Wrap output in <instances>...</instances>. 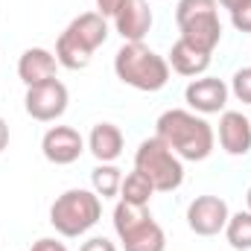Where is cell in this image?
Returning a JSON list of instances; mask_svg holds the SVG:
<instances>
[{"instance_id": "cell-1", "label": "cell", "mask_w": 251, "mask_h": 251, "mask_svg": "<svg viewBox=\"0 0 251 251\" xmlns=\"http://www.w3.org/2000/svg\"><path fill=\"white\" fill-rule=\"evenodd\" d=\"M155 137H161L181 161H204L213 152L216 134L201 114L187 108H170L158 117Z\"/></svg>"}, {"instance_id": "cell-2", "label": "cell", "mask_w": 251, "mask_h": 251, "mask_svg": "<svg viewBox=\"0 0 251 251\" xmlns=\"http://www.w3.org/2000/svg\"><path fill=\"white\" fill-rule=\"evenodd\" d=\"M108 41V18H102L97 9L82 12L67 24L59 41H56V62L67 70H85L91 56Z\"/></svg>"}, {"instance_id": "cell-3", "label": "cell", "mask_w": 251, "mask_h": 251, "mask_svg": "<svg viewBox=\"0 0 251 251\" xmlns=\"http://www.w3.org/2000/svg\"><path fill=\"white\" fill-rule=\"evenodd\" d=\"M114 73L117 79L143 94H155L167 88L170 82V64L164 56H158L143 41H123V47L114 56Z\"/></svg>"}, {"instance_id": "cell-4", "label": "cell", "mask_w": 251, "mask_h": 251, "mask_svg": "<svg viewBox=\"0 0 251 251\" xmlns=\"http://www.w3.org/2000/svg\"><path fill=\"white\" fill-rule=\"evenodd\" d=\"M102 216V199L94 190H64L62 196L50 204V225L62 237H82L88 234Z\"/></svg>"}, {"instance_id": "cell-5", "label": "cell", "mask_w": 251, "mask_h": 251, "mask_svg": "<svg viewBox=\"0 0 251 251\" xmlns=\"http://www.w3.org/2000/svg\"><path fill=\"white\" fill-rule=\"evenodd\" d=\"M134 170L149 178L155 193H173L184 184V161L161 137H146L137 146Z\"/></svg>"}, {"instance_id": "cell-6", "label": "cell", "mask_w": 251, "mask_h": 251, "mask_svg": "<svg viewBox=\"0 0 251 251\" xmlns=\"http://www.w3.org/2000/svg\"><path fill=\"white\" fill-rule=\"evenodd\" d=\"M114 231H117L126 251H164L167 249L164 228L152 219L149 207H143V204L117 201V207H114Z\"/></svg>"}, {"instance_id": "cell-7", "label": "cell", "mask_w": 251, "mask_h": 251, "mask_svg": "<svg viewBox=\"0 0 251 251\" xmlns=\"http://www.w3.org/2000/svg\"><path fill=\"white\" fill-rule=\"evenodd\" d=\"M176 24L181 29V41H187L190 47H196L201 53L213 56V50L222 41V24H219V15H216V6L201 9V12H190L184 18H176Z\"/></svg>"}, {"instance_id": "cell-8", "label": "cell", "mask_w": 251, "mask_h": 251, "mask_svg": "<svg viewBox=\"0 0 251 251\" xmlns=\"http://www.w3.org/2000/svg\"><path fill=\"white\" fill-rule=\"evenodd\" d=\"M67 102H70V94L59 79L53 82H44V85H32L26 88V97H24V108L32 120L38 123H53L59 120L64 111H67Z\"/></svg>"}, {"instance_id": "cell-9", "label": "cell", "mask_w": 251, "mask_h": 251, "mask_svg": "<svg viewBox=\"0 0 251 251\" xmlns=\"http://www.w3.org/2000/svg\"><path fill=\"white\" fill-rule=\"evenodd\" d=\"M228 201L219 196H196L187 204V225L199 237H216L228 225Z\"/></svg>"}, {"instance_id": "cell-10", "label": "cell", "mask_w": 251, "mask_h": 251, "mask_svg": "<svg viewBox=\"0 0 251 251\" xmlns=\"http://www.w3.org/2000/svg\"><path fill=\"white\" fill-rule=\"evenodd\" d=\"M228 94L231 88L216 79V76H196L184 88V102L190 105V111L196 114H222L225 105H228Z\"/></svg>"}, {"instance_id": "cell-11", "label": "cell", "mask_w": 251, "mask_h": 251, "mask_svg": "<svg viewBox=\"0 0 251 251\" xmlns=\"http://www.w3.org/2000/svg\"><path fill=\"white\" fill-rule=\"evenodd\" d=\"M41 152H44V158H47L50 164L67 167V164H73V161L82 158V152H85V137H82L73 126H53V128H47L44 137H41Z\"/></svg>"}, {"instance_id": "cell-12", "label": "cell", "mask_w": 251, "mask_h": 251, "mask_svg": "<svg viewBox=\"0 0 251 251\" xmlns=\"http://www.w3.org/2000/svg\"><path fill=\"white\" fill-rule=\"evenodd\" d=\"M111 21L123 41H143L152 29V9L146 0H123Z\"/></svg>"}, {"instance_id": "cell-13", "label": "cell", "mask_w": 251, "mask_h": 251, "mask_svg": "<svg viewBox=\"0 0 251 251\" xmlns=\"http://www.w3.org/2000/svg\"><path fill=\"white\" fill-rule=\"evenodd\" d=\"M56 70H59V62H56V53L44 50V47H29L21 53L18 59V76L26 88L32 85H44V82H53L56 79Z\"/></svg>"}, {"instance_id": "cell-14", "label": "cell", "mask_w": 251, "mask_h": 251, "mask_svg": "<svg viewBox=\"0 0 251 251\" xmlns=\"http://www.w3.org/2000/svg\"><path fill=\"white\" fill-rule=\"evenodd\" d=\"M219 143L234 158L251 152V120L243 111H222V117H219Z\"/></svg>"}, {"instance_id": "cell-15", "label": "cell", "mask_w": 251, "mask_h": 251, "mask_svg": "<svg viewBox=\"0 0 251 251\" xmlns=\"http://www.w3.org/2000/svg\"><path fill=\"white\" fill-rule=\"evenodd\" d=\"M123 131L114 123H97L88 134V149L100 164H114L123 155Z\"/></svg>"}, {"instance_id": "cell-16", "label": "cell", "mask_w": 251, "mask_h": 251, "mask_svg": "<svg viewBox=\"0 0 251 251\" xmlns=\"http://www.w3.org/2000/svg\"><path fill=\"white\" fill-rule=\"evenodd\" d=\"M167 64H170L178 76H201V73L210 67V53H201V50L190 47L187 41L178 38V41L170 47Z\"/></svg>"}, {"instance_id": "cell-17", "label": "cell", "mask_w": 251, "mask_h": 251, "mask_svg": "<svg viewBox=\"0 0 251 251\" xmlns=\"http://www.w3.org/2000/svg\"><path fill=\"white\" fill-rule=\"evenodd\" d=\"M120 184H123V170L114 164H100L91 173V187L100 199H114L120 196Z\"/></svg>"}, {"instance_id": "cell-18", "label": "cell", "mask_w": 251, "mask_h": 251, "mask_svg": "<svg viewBox=\"0 0 251 251\" xmlns=\"http://www.w3.org/2000/svg\"><path fill=\"white\" fill-rule=\"evenodd\" d=\"M155 187L149 184V178L137 170H131L128 176H123V184H120V201H128V204H143L149 207V199H152Z\"/></svg>"}, {"instance_id": "cell-19", "label": "cell", "mask_w": 251, "mask_h": 251, "mask_svg": "<svg viewBox=\"0 0 251 251\" xmlns=\"http://www.w3.org/2000/svg\"><path fill=\"white\" fill-rule=\"evenodd\" d=\"M225 237L234 251H251V210H240L228 216Z\"/></svg>"}, {"instance_id": "cell-20", "label": "cell", "mask_w": 251, "mask_h": 251, "mask_svg": "<svg viewBox=\"0 0 251 251\" xmlns=\"http://www.w3.org/2000/svg\"><path fill=\"white\" fill-rule=\"evenodd\" d=\"M231 94H234L243 105H251V67H240V70L231 76Z\"/></svg>"}, {"instance_id": "cell-21", "label": "cell", "mask_w": 251, "mask_h": 251, "mask_svg": "<svg viewBox=\"0 0 251 251\" xmlns=\"http://www.w3.org/2000/svg\"><path fill=\"white\" fill-rule=\"evenodd\" d=\"M231 24H234V29H240V32H251V0H246L240 9L231 12Z\"/></svg>"}, {"instance_id": "cell-22", "label": "cell", "mask_w": 251, "mask_h": 251, "mask_svg": "<svg viewBox=\"0 0 251 251\" xmlns=\"http://www.w3.org/2000/svg\"><path fill=\"white\" fill-rule=\"evenodd\" d=\"M79 251H117V246L111 240H105V237H91L88 243H82Z\"/></svg>"}, {"instance_id": "cell-23", "label": "cell", "mask_w": 251, "mask_h": 251, "mask_svg": "<svg viewBox=\"0 0 251 251\" xmlns=\"http://www.w3.org/2000/svg\"><path fill=\"white\" fill-rule=\"evenodd\" d=\"M29 251H67V246L59 243V240H53V237H41L38 243H32Z\"/></svg>"}, {"instance_id": "cell-24", "label": "cell", "mask_w": 251, "mask_h": 251, "mask_svg": "<svg viewBox=\"0 0 251 251\" xmlns=\"http://www.w3.org/2000/svg\"><path fill=\"white\" fill-rule=\"evenodd\" d=\"M94 3H97V12H100L102 18H114V12L120 9L123 0H94Z\"/></svg>"}, {"instance_id": "cell-25", "label": "cell", "mask_w": 251, "mask_h": 251, "mask_svg": "<svg viewBox=\"0 0 251 251\" xmlns=\"http://www.w3.org/2000/svg\"><path fill=\"white\" fill-rule=\"evenodd\" d=\"M9 146V126H6V120L0 117V152Z\"/></svg>"}, {"instance_id": "cell-26", "label": "cell", "mask_w": 251, "mask_h": 251, "mask_svg": "<svg viewBox=\"0 0 251 251\" xmlns=\"http://www.w3.org/2000/svg\"><path fill=\"white\" fill-rule=\"evenodd\" d=\"M216 3H222V6H225L228 12H234V9H240V6H243L246 0H216Z\"/></svg>"}, {"instance_id": "cell-27", "label": "cell", "mask_w": 251, "mask_h": 251, "mask_svg": "<svg viewBox=\"0 0 251 251\" xmlns=\"http://www.w3.org/2000/svg\"><path fill=\"white\" fill-rule=\"evenodd\" d=\"M246 204H249V210H251V187H249V193H246Z\"/></svg>"}]
</instances>
